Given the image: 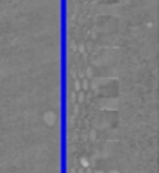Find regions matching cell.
I'll return each instance as SVG.
<instances>
[{
	"instance_id": "1",
	"label": "cell",
	"mask_w": 159,
	"mask_h": 173,
	"mask_svg": "<svg viewBox=\"0 0 159 173\" xmlns=\"http://www.w3.org/2000/svg\"><path fill=\"white\" fill-rule=\"evenodd\" d=\"M79 173H83V170H79Z\"/></svg>"
},
{
	"instance_id": "2",
	"label": "cell",
	"mask_w": 159,
	"mask_h": 173,
	"mask_svg": "<svg viewBox=\"0 0 159 173\" xmlns=\"http://www.w3.org/2000/svg\"><path fill=\"white\" fill-rule=\"evenodd\" d=\"M86 173H91V172H90V170H88V172H86Z\"/></svg>"
}]
</instances>
